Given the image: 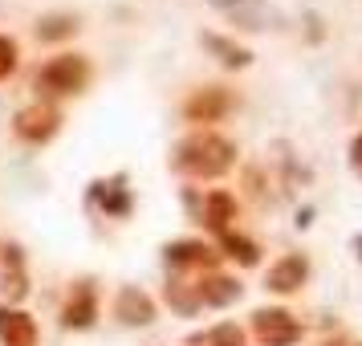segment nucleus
<instances>
[{
  "label": "nucleus",
  "mask_w": 362,
  "mask_h": 346,
  "mask_svg": "<svg viewBox=\"0 0 362 346\" xmlns=\"http://www.w3.org/2000/svg\"><path fill=\"white\" fill-rule=\"evenodd\" d=\"M236 163V147L228 139H220L212 131H199V134H187L180 147L171 151V167L192 175V180H216L224 175L228 167Z\"/></svg>",
  "instance_id": "nucleus-1"
},
{
  "label": "nucleus",
  "mask_w": 362,
  "mask_h": 346,
  "mask_svg": "<svg viewBox=\"0 0 362 346\" xmlns=\"http://www.w3.org/2000/svg\"><path fill=\"white\" fill-rule=\"evenodd\" d=\"M90 82V62L82 53H62L49 66H41L37 74V90L41 98H66V94H82Z\"/></svg>",
  "instance_id": "nucleus-2"
},
{
  "label": "nucleus",
  "mask_w": 362,
  "mask_h": 346,
  "mask_svg": "<svg viewBox=\"0 0 362 346\" xmlns=\"http://www.w3.org/2000/svg\"><path fill=\"white\" fill-rule=\"evenodd\" d=\"M252 334L264 346H293L301 338V326L289 310H257L252 313Z\"/></svg>",
  "instance_id": "nucleus-3"
},
{
  "label": "nucleus",
  "mask_w": 362,
  "mask_h": 346,
  "mask_svg": "<svg viewBox=\"0 0 362 346\" xmlns=\"http://www.w3.org/2000/svg\"><path fill=\"white\" fill-rule=\"evenodd\" d=\"M17 134L25 139V143H49L53 134H57V127H62V115L53 110L49 102H37V106H25L17 115Z\"/></svg>",
  "instance_id": "nucleus-4"
},
{
  "label": "nucleus",
  "mask_w": 362,
  "mask_h": 346,
  "mask_svg": "<svg viewBox=\"0 0 362 346\" xmlns=\"http://www.w3.org/2000/svg\"><path fill=\"white\" fill-rule=\"evenodd\" d=\"M216 8L224 13V17H232L240 29H269V25H277V13L273 8H264L261 0H212Z\"/></svg>",
  "instance_id": "nucleus-5"
},
{
  "label": "nucleus",
  "mask_w": 362,
  "mask_h": 346,
  "mask_svg": "<svg viewBox=\"0 0 362 346\" xmlns=\"http://www.w3.org/2000/svg\"><path fill=\"white\" fill-rule=\"evenodd\" d=\"M305 277H310V261L301 257V253H289V257H281L273 269H269V289L273 294H293V289H301L305 285Z\"/></svg>",
  "instance_id": "nucleus-6"
},
{
  "label": "nucleus",
  "mask_w": 362,
  "mask_h": 346,
  "mask_svg": "<svg viewBox=\"0 0 362 346\" xmlns=\"http://www.w3.org/2000/svg\"><path fill=\"white\" fill-rule=\"evenodd\" d=\"M115 313L122 318V322H127V326H151V322H155V301H151L143 289L127 285V289H118Z\"/></svg>",
  "instance_id": "nucleus-7"
},
{
  "label": "nucleus",
  "mask_w": 362,
  "mask_h": 346,
  "mask_svg": "<svg viewBox=\"0 0 362 346\" xmlns=\"http://www.w3.org/2000/svg\"><path fill=\"white\" fill-rule=\"evenodd\" d=\"M0 338L4 346H37V322L25 310L0 306Z\"/></svg>",
  "instance_id": "nucleus-8"
},
{
  "label": "nucleus",
  "mask_w": 362,
  "mask_h": 346,
  "mask_svg": "<svg viewBox=\"0 0 362 346\" xmlns=\"http://www.w3.org/2000/svg\"><path fill=\"white\" fill-rule=\"evenodd\" d=\"M0 289L13 297H25L29 294V277H25V257H21L17 245H4L0 248Z\"/></svg>",
  "instance_id": "nucleus-9"
},
{
  "label": "nucleus",
  "mask_w": 362,
  "mask_h": 346,
  "mask_svg": "<svg viewBox=\"0 0 362 346\" xmlns=\"http://www.w3.org/2000/svg\"><path fill=\"white\" fill-rule=\"evenodd\" d=\"M98 318V301H94V285L82 281V285H74V297L66 301V313H62V322L69 330H86L90 322Z\"/></svg>",
  "instance_id": "nucleus-10"
},
{
  "label": "nucleus",
  "mask_w": 362,
  "mask_h": 346,
  "mask_svg": "<svg viewBox=\"0 0 362 346\" xmlns=\"http://www.w3.org/2000/svg\"><path fill=\"white\" fill-rule=\"evenodd\" d=\"M167 265L171 269H208V265H216V253L204 241H175V245H167Z\"/></svg>",
  "instance_id": "nucleus-11"
},
{
  "label": "nucleus",
  "mask_w": 362,
  "mask_h": 346,
  "mask_svg": "<svg viewBox=\"0 0 362 346\" xmlns=\"http://www.w3.org/2000/svg\"><path fill=\"white\" fill-rule=\"evenodd\" d=\"M240 297V285L232 277H220V273H212V277H199L196 281V301L199 306H232Z\"/></svg>",
  "instance_id": "nucleus-12"
},
{
  "label": "nucleus",
  "mask_w": 362,
  "mask_h": 346,
  "mask_svg": "<svg viewBox=\"0 0 362 346\" xmlns=\"http://www.w3.org/2000/svg\"><path fill=\"white\" fill-rule=\"evenodd\" d=\"M199 45H204L208 53H216L220 66L245 69L248 62H252V53H248L245 45H236V41H228V37H220V33H199Z\"/></svg>",
  "instance_id": "nucleus-13"
},
{
  "label": "nucleus",
  "mask_w": 362,
  "mask_h": 346,
  "mask_svg": "<svg viewBox=\"0 0 362 346\" xmlns=\"http://www.w3.org/2000/svg\"><path fill=\"white\" fill-rule=\"evenodd\" d=\"M228 106H232V98L224 94V90L212 86V90H199L196 98L187 102V118H192V122H216Z\"/></svg>",
  "instance_id": "nucleus-14"
},
{
  "label": "nucleus",
  "mask_w": 362,
  "mask_h": 346,
  "mask_svg": "<svg viewBox=\"0 0 362 346\" xmlns=\"http://www.w3.org/2000/svg\"><path fill=\"white\" fill-rule=\"evenodd\" d=\"M204 224L212 232H228V220H236V200L228 192H212V196L204 200Z\"/></svg>",
  "instance_id": "nucleus-15"
},
{
  "label": "nucleus",
  "mask_w": 362,
  "mask_h": 346,
  "mask_svg": "<svg viewBox=\"0 0 362 346\" xmlns=\"http://www.w3.org/2000/svg\"><path fill=\"white\" fill-rule=\"evenodd\" d=\"M122 175H115L110 183H94V196L102 200V208H106V216H127L131 212V192L122 188Z\"/></svg>",
  "instance_id": "nucleus-16"
},
{
  "label": "nucleus",
  "mask_w": 362,
  "mask_h": 346,
  "mask_svg": "<svg viewBox=\"0 0 362 346\" xmlns=\"http://www.w3.org/2000/svg\"><path fill=\"white\" fill-rule=\"evenodd\" d=\"M220 245L228 248V257H236L240 265H257V261H261V248L252 245L248 236H236V232H220Z\"/></svg>",
  "instance_id": "nucleus-17"
},
{
  "label": "nucleus",
  "mask_w": 362,
  "mask_h": 346,
  "mask_svg": "<svg viewBox=\"0 0 362 346\" xmlns=\"http://www.w3.org/2000/svg\"><path fill=\"white\" fill-rule=\"evenodd\" d=\"M192 342L196 346H245V334L232 326V322H220V326L208 330V334H196Z\"/></svg>",
  "instance_id": "nucleus-18"
},
{
  "label": "nucleus",
  "mask_w": 362,
  "mask_h": 346,
  "mask_svg": "<svg viewBox=\"0 0 362 346\" xmlns=\"http://www.w3.org/2000/svg\"><path fill=\"white\" fill-rule=\"evenodd\" d=\"M74 29H78V21H74V17H49V21H41V25H37V37L57 41V37H69Z\"/></svg>",
  "instance_id": "nucleus-19"
},
{
  "label": "nucleus",
  "mask_w": 362,
  "mask_h": 346,
  "mask_svg": "<svg viewBox=\"0 0 362 346\" xmlns=\"http://www.w3.org/2000/svg\"><path fill=\"white\" fill-rule=\"evenodd\" d=\"M17 69V41L13 37H0V82Z\"/></svg>",
  "instance_id": "nucleus-20"
},
{
  "label": "nucleus",
  "mask_w": 362,
  "mask_h": 346,
  "mask_svg": "<svg viewBox=\"0 0 362 346\" xmlns=\"http://www.w3.org/2000/svg\"><path fill=\"white\" fill-rule=\"evenodd\" d=\"M350 163H354V171L362 175V134L354 139V147H350Z\"/></svg>",
  "instance_id": "nucleus-21"
},
{
  "label": "nucleus",
  "mask_w": 362,
  "mask_h": 346,
  "mask_svg": "<svg viewBox=\"0 0 362 346\" xmlns=\"http://www.w3.org/2000/svg\"><path fill=\"white\" fill-rule=\"evenodd\" d=\"M354 245H358V248H362V236H358V241H354Z\"/></svg>",
  "instance_id": "nucleus-22"
}]
</instances>
